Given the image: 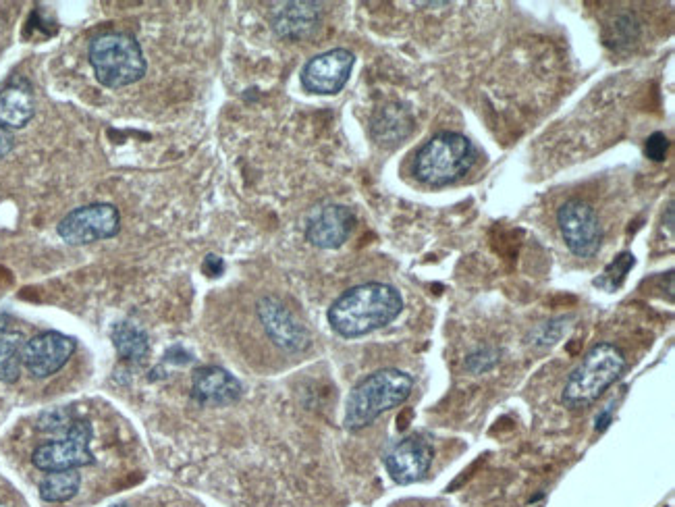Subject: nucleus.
I'll return each instance as SVG.
<instances>
[{"label": "nucleus", "mask_w": 675, "mask_h": 507, "mask_svg": "<svg viewBox=\"0 0 675 507\" xmlns=\"http://www.w3.org/2000/svg\"><path fill=\"white\" fill-rule=\"evenodd\" d=\"M322 9L316 3H285L273 13V30L287 40H302L318 30Z\"/></svg>", "instance_id": "obj_15"}, {"label": "nucleus", "mask_w": 675, "mask_h": 507, "mask_svg": "<svg viewBox=\"0 0 675 507\" xmlns=\"http://www.w3.org/2000/svg\"><path fill=\"white\" fill-rule=\"evenodd\" d=\"M77 343L73 337L57 333V331H44L30 341H25L23 348V366L34 379H48L71 360Z\"/></svg>", "instance_id": "obj_11"}, {"label": "nucleus", "mask_w": 675, "mask_h": 507, "mask_svg": "<svg viewBox=\"0 0 675 507\" xmlns=\"http://www.w3.org/2000/svg\"><path fill=\"white\" fill-rule=\"evenodd\" d=\"M628 366L626 354L613 343H597L570 372L561 402L572 408H588L621 377Z\"/></svg>", "instance_id": "obj_4"}, {"label": "nucleus", "mask_w": 675, "mask_h": 507, "mask_svg": "<svg viewBox=\"0 0 675 507\" xmlns=\"http://www.w3.org/2000/svg\"><path fill=\"white\" fill-rule=\"evenodd\" d=\"M25 337L15 329H0V383H15L23 366Z\"/></svg>", "instance_id": "obj_17"}, {"label": "nucleus", "mask_w": 675, "mask_h": 507, "mask_svg": "<svg viewBox=\"0 0 675 507\" xmlns=\"http://www.w3.org/2000/svg\"><path fill=\"white\" fill-rule=\"evenodd\" d=\"M121 229V215L113 204L96 202L71 210L59 223V235L69 246H88L100 239L115 237Z\"/></svg>", "instance_id": "obj_8"}, {"label": "nucleus", "mask_w": 675, "mask_h": 507, "mask_svg": "<svg viewBox=\"0 0 675 507\" xmlns=\"http://www.w3.org/2000/svg\"><path fill=\"white\" fill-rule=\"evenodd\" d=\"M13 144H15V140L11 136V131L0 127V158H5L13 150Z\"/></svg>", "instance_id": "obj_25"}, {"label": "nucleus", "mask_w": 675, "mask_h": 507, "mask_svg": "<svg viewBox=\"0 0 675 507\" xmlns=\"http://www.w3.org/2000/svg\"><path fill=\"white\" fill-rule=\"evenodd\" d=\"M432 458H435V451L428 441L422 437H405L387 451L385 468L397 485H412L426 476Z\"/></svg>", "instance_id": "obj_12"}, {"label": "nucleus", "mask_w": 675, "mask_h": 507, "mask_svg": "<svg viewBox=\"0 0 675 507\" xmlns=\"http://www.w3.org/2000/svg\"><path fill=\"white\" fill-rule=\"evenodd\" d=\"M497 362H499V354L491 348H484L468 356L466 368L472 372V375H480V372H489L491 368H495Z\"/></svg>", "instance_id": "obj_21"}, {"label": "nucleus", "mask_w": 675, "mask_h": 507, "mask_svg": "<svg viewBox=\"0 0 675 507\" xmlns=\"http://www.w3.org/2000/svg\"><path fill=\"white\" fill-rule=\"evenodd\" d=\"M356 57L347 48H333L310 59L302 69V86L316 96H335L349 82Z\"/></svg>", "instance_id": "obj_9"}, {"label": "nucleus", "mask_w": 675, "mask_h": 507, "mask_svg": "<svg viewBox=\"0 0 675 507\" xmlns=\"http://www.w3.org/2000/svg\"><path fill=\"white\" fill-rule=\"evenodd\" d=\"M0 507H7V505H0Z\"/></svg>", "instance_id": "obj_28"}, {"label": "nucleus", "mask_w": 675, "mask_h": 507, "mask_svg": "<svg viewBox=\"0 0 675 507\" xmlns=\"http://www.w3.org/2000/svg\"><path fill=\"white\" fill-rule=\"evenodd\" d=\"M563 320L565 318H557L551 320V323H543L534 333H532V341L536 345H553L561 335H563Z\"/></svg>", "instance_id": "obj_22"}, {"label": "nucleus", "mask_w": 675, "mask_h": 507, "mask_svg": "<svg viewBox=\"0 0 675 507\" xmlns=\"http://www.w3.org/2000/svg\"><path fill=\"white\" fill-rule=\"evenodd\" d=\"M36 115V100L32 90L21 84H11L0 90V127L11 131L21 129Z\"/></svg>", "instance_id": "obj_16"}, {"label": "nucleus", "mask_w": 675, "mask_h": 507, "mask_svg": "<svg viewBox=\"0 0 675 507\" xmlns=\"http://www.w3.org/2000/svg\"><path fill=\"white\" fill-rule=\"evenodd\" d=\"M90 65L98 82L106 88H125L146 75L140 42L121 32H108L92 40Z\"/></svg>", "instance_id": "obj_5"}, {"label": "nucleus", "mask_w": 675, "mask_h": 507, "mask_svg": "<svg viewBox=\"0 0 675 507\" xmlns=\"http://www.w3.org/2000/svg\"><path fill=\"white\" fill-rule=\"evenodd\" d=\"M563 242L574 256L592 258L603 244V225L597 210L584 200H567L557 212Z\"/></svg>", "instance_id": "obj_7"}, {"label": "nucleus", "mask_w": 675, "mask_h": 507, "mask_svg": "<svg viewBox=\"0 0 675 507\" xmlns=\"http://www.w3.org/2000/svg\"><path fill=\"white\" fill-rule=\"evenodd\" d=\"M204 271L208 273V277H219L223 271H225V264L219 256H206L204 260Z\"/></svg>", "instance_id": "obj_24"}, {"label": "nucleus", "mask_w": 675, "mask_h": 507, "mask_svg": "<svg viewBox=\"0 0 675 507\" xmlns=\"http://www.w3.org/2000/svg\"><path fill=\"white\" fill-rule=\"evenodd\" d=\"M92 426L84 420L71 424L63 439L42 443L34 449L32 462L42 472H67L94 464V453L90 451Z\"/></svg>", "instance_id": "obj_6"}, {"label": "nucleus", "mask_w": 675, "mask_h": 507, "mask_svg": "<svg viewBox=\"0 0 675 507\" xmlns=\"http://www.w3.org/2000/svg\"><path fill=\"white\" fill-rule=\"evenodd\" d=\"M354 227V210L341 204H327L318 208L310 217L306 227V239L316 248L337 250L347 242Z\"/></svg>", "instance_id": "obj_13"}, {"label": "nucleus", "mask_w": 675, "mask_h": 507, "mask_svg": "<svg viewBox=\"0 0 675 507\" xmlns=\"http://www.w3.org/2000/svg\"><path fill=\"white\" fill-rule=\"evenodd\" d=\"M111 339L123 360H142L150 352L148 335L133 323H117L111 329Z\"/></svg>", "instance_id": "obj_18"}, {"label": "nucleus", "mask_w": 675, "mask_h": 507, "mask_svg": "<svg viewBox=\"0 0 675 507\" xmlns=\"http://www.w3.org/2000/svg\"><path fill=\"white\" fill-rule=\"evenodd\" d=\"M667 148H669V142H667V138H665V133H661V131L653 133V136L646 140V156H648V158H653V160H657V163H661V160H665Z\"/></svg>", "instance_id": "obj_23"}, {"label": "nucleus", "mask_w": 675, "mask_h": 507, "mask_svg": "<svg viewBox=\"0 0 675 507\" xmlns=\"http://www.w3.org/2000/svg\"><path fill=\"white\" fill-rule=\"evenodd\" d=\"M609 424H611V408H605L597 418H594V429L605 431Z\"/></svg>", "instance_id": "obj_26"}, {"label": "nucleus", "mask_w": 675, "mask_h": 507, "mask_svg": "<svg viewBox=\"0 0 675 507\" xmlns=\"http://www.w3.org/2000/svg\"><path fill=\"white\" fill-rule=\"evenodd\" d=\"M241 391V383L221 366H202L192 377V395L202 406L235 404Z\"/></svg>", "instance_id": "obj_14"}, {"label": "nucleus", "mask_w": 675, "mask_h": 507, "mask_svg": "<svg viewBox=\"0 0 675 507\" xmlns=\"http://www.w3.org/2000/svg\"><path fill=\"white\" fill-rule=\"evenodd\" d=\"M414 377L399 368L376 370L349 391L343 424L347 431H362L385 412L408 402Z\"/></svg>", "instance_id": "obj_2"}, {"label": "nucleus", "mask_w": 675, "mask_h": 507, "mask_svg": "<svg viewBox=\"0 0 675 507\" xmlns=\"http://www.w3.org/2000/svg\"><path fill=\"white\" fill-rule=\"evenodd\" d=\"M113 507H127V505H113Z\"/></svg>", "instance_id": "obj_27"}, {"label": "nucleus", "mask_w": 675, "mask_h": 507, "mask_svg": "<svg viewBox=\"0 0 675 507\" xmlns=\"http://www.w3.org/2000/svg\"><path fill=\"white\" fill-rule=\"evenodd\" d=\"M79 485H81V476L77 474V470L52 472L42 480L40 497L48 503H63L77 495Z\"/></svg>", "instance_id": "obj_19"}, {"label": "nucleus", "mask_w": 675, "mask_h": 507, "mask_svg": "<svg viewBox=\"0 0 675 507\" xmlns=\"http://www.w3.org/2000/svg\"><path fill=\"white\" fill-rule=\"evenodd\" d=\"M401 310V293L393 285L364 283L341 293L327 318L339 337L358 339L391 325Z\"/></svg>", "instance_id": "obj_1"}, {"label": "nucleus", "mask_w": 675, "mask_h": 507, "mask_svg": "<svg viewBox=\"0 0 675 507\" xmlns=\"http://www.w3.org/2000/svg\"><path fill=\"white\" fill-rule=\"evenodd\" d=\"M636 264V258L632 252H621L609 266L605 269L603 277L594 281L597 287H603L607 291L617 289L621 283L626 281V275L632 271V266Z\"/></svg>", "instance_id": "obj_20"}, {"label": "nucleus", "mask_w": 675, "mask_h": 507, "mask_svg": "<svg viewBox=\"0 0 675 507\" xmlns=\"http://www.w3.org/2000/svg\"><path fill=\"white\" fill-rule=\"evenodd\" d=\"M476 158L478 150L464 133L441 131L416 152L414 175L428 188H445L470 173Z\"/></svg>", "instance_id": "obj_3"}, {"label": "nucleus", "mask_w": 675, "mask_h": 507, "mask_svg": "<svg viewBox=\"0 0 675 507\" xmlns=\"http://www.w3.org/2000/svg\"><path fill=\"white\" fill-rule=\"evenodd\" d=\"M258 318L277 348L287 354H302L310 348L308 329L295 318V314L275 296H266L258 302Z\"/></svg>", "instance_id": "obj_10"}]
</instances>
